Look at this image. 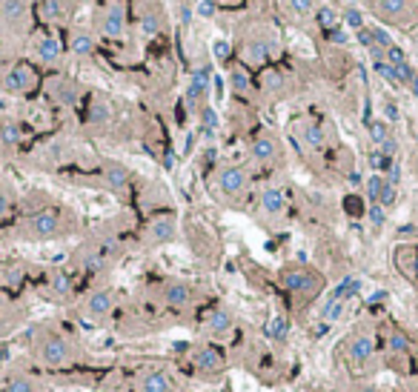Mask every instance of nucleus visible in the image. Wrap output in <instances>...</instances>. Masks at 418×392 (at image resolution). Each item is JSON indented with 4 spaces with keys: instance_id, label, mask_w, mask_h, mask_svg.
I'll return each mask as SVG.
<instances>
[{
    "instance_id": "f257e3e1",
    "label": "nucleus",
    "mask_w": 418,
    "mask_h": 392,
    "mask_svg": "<svg viewBox=\"0 0 418 392\" xmlns=\"http://www.w3.org/2000/svg\"><path fill=\"white\" fill-rule=\"evenodd\" d=\"M32 352H35V361L46 369H61V366L72 363V358H75L72 341L63 332L49 329V326L38 329V335L32 341Z\"/></svg>"
},
{
    "instance_id": "f03ea898",
    "label": "nucleus",
    "mask_w": 418,
    "mask_h": 392,
    "mask_svg": "<svg viewBox=\"0 0 418 392\" xmlns=\"http://www.w3.org/2000/svg\"><path fill=\"white\" fill-rule=\"evenodd\" d=\"M341 355L344 361L352 366V369H367L375 355H378V335L367 326V324H358L341 344Z\"/></svg>"
},
{
    "instance_id": "7ed1b4c3",
    "label": "nucleus",
    "mask_w": 418,
    "mask_h": 392,
    "mask_svg": "<svg viewBox=\"0 0 418 392\" xmlns=\"http://www.w3.org/2000/svg\"><path fill=\"white\" fill-rule=\"evenodd\" d=\"M281 284L298 301H315L324 292V287H327V281H324L321 272H315L310 267H301V264H292V267L281 269Z\"/></svg>"
},
{
    "instance_id": "20e7f679",
    "label": "nucleus",
    "mask_w": 418,
    "mask_h": 392,
    "mask_svg": "<svg viewBox=\"0 0 418 392\" xmlns=\"http://www.w3.org/2000/svg\"><path fill=\"white\" fill-rule=\"evenodd\" d=\"M369 9L389 26H412L418 21V6L412 0H369Z\"/></svg>"
},
{
    "instance_id": "39448f33",
    "label": "nucleus",
    "mask_w": 418,
    "mask_h": 392,
    "mask_svg": "<svg viewBox=\"0 0 418 392\" xmlns=\"http://www.w3.org/2000/svg\"><path fill=\"white\" fill-rule=\"evenodd\" d=\"M24 232L35 241H49V238H58L63 232V215L55 212V210H38L26 218L24 224Z\"/></svg>"
},
{
    "instance_id": "423d86ee",
    "label": "nucleus",
    "mask_w": 418,
    "mask_h": 392,
    "mask_svg": "<svg viewBox=\"0 0 418 392\" xmlns=\"http://www.w3.org/2000/svg\"><path fill=\"white\" fill-rule=\"evenodd\" d=\"M247 183H250V175L238 163H227L215 175V189L224 195V198H238V195H244L247 192Z\"/></svg>"
},
{
    "instance_id": "0eeeda50",
    "label": "nucleus",
    "mask_w": 418,
    "mask_h": 392,
    "mask_svg": "<svg viewBox=\"0 0 418 392\" xmlns=\"http://www.w3.org/2000/svg\"><path fill=\"white\" fill-rule=\"evenodd\" d=\"M192 366L198 369V375H203V378H221L224 375V355L213 346V344H198L195 349H192Z\"/></svg>"
},
{
    "instance_id": "6e6552de",
    "label": "nucleus",
    "mask_w": 418,
    "mask_h": 392,
    "mask_svg": "<svg viewBox=\"0 0 418 392\" xmlns=\"http://www.w3.org/2000/svg\"><path fill=\"white\" fill-rule=\"evenodd\" d=\"M112 309H115V292L106 287L92 289L81 304V315L86 321H106L112 315Z\"/></svg>"
},
{
    "instance_id": "1a4fd4ad",
    "label": "nucleus",
    "mask_w": 418,
    "mask_h": 392,
    "mask_svg": "<svg viewBox=\"0 0 418 392\" xmlns=\"http://www.w3.org/2000/svg\"><path fill=\"white\" fill-rule=\"evenodd\" d=\"M138 392H180V383L169 369L149 366L138 375Z\"/></svg>"
},
{
    "instance_id": "9d476101",
    "label": "nucleus",
    "mask_w": 418,
    "mask_h": 392,
    "mask_svg": "<svg viewBox=\"0 0 418 392\" xmlns=\"http://www.w3.org/2000/svg\"><path fill=\"white\" fill-rule=\"evenodd\" d=\"M198 292L189 281H180V278H172L160 287V301L169 306V309H189L195 304Z\"/></svg>"
},
{
    "instance_id": "9b49d317",
    "label": "nucleus",
    "mask_w": 418,
    "mask_h": 392,
    "mask_svg": "<svg viewBox=\"0 0 418 392\" xmlns=\"http://www.w3.org/2000/svg\"><path fill=\"white\" fill-rule=\"evenodd\" d=\"M200 329H203L209 338H215V341H227V338L233 335V329H235V315H233L227 306H218V309H213V312H206Z\"/></svg>"
},
{
    "instance_id": "f8f14e48",
    "label": "nucleus",
    "mask_w": 418,
    "mask_h": 392,
    "mask_svg": "<svg viewBox=\"0 0 418 392\" xmlns=\"http://www.w3.org/2000/svg\"><path fill=\"white\" fill-rule=\"evenodd\" d=\"M270 55H275V52H272V46H270L267 38H247L244 46H241V63H244L247 69L264 66V63L270 61Z\"/></svg>"
},
{
    "instance_id": "ddd939ff",
    "label": "nucleus",
    "mask_w": 418,
    "mask_h": 392,
    "mask_svg": "<svg viewBox=\"0 0 418 392\" xmlns=\"http://www.w3.org/2000/svg\"><path fill=\"white\" fill-rule=\"evenodd\" d=\"M178 238V221L172 215H158L152 218V224L146 227V241L152 247H163V244H172Z\"/></svg>"
},
{
    "instance_id": "4468645a",
    "label": "nucleus",
    "mask_w": 418,
    "mask_h": 392,
    "mask_svg": "<svg viewBox=\"0 0 418 392\" xmlns=\"http://www.w3.org/2000/svg\"><path fill=\"white\" fill-rule=\"evenodd\" d=\"M4 89L12 95H26L35 89V72L26 63H15L6 75H4Z\"/></svg>"
},
{
    "instance_id": "2eb2a0df",
    "label": "nucleus",
    "mask_w": 418,
    "mask_h": 392,
    "mask_svg": "<svg viewBox=\"0 0 418 392\" xmlns=\"http://www.w3.org/2000/svg\"><path fill=\"white\" fill-rule=\"evenodd\" d=\"M101 32L106 38H112V41L115 38H123V32H126V9H123L121 0H115V4L106 6L103 18H101Z\"/></svg>"
},
{
    "instance_id": "dca6fc26",
    "label": "nucleus",
    "mask_w": 418,
    "mask_h": 392,
    "mask_svg": "<svg viewBox=\"0 0 418 392\" xmlns=\"http://www.w3.org/2000/svg\"><path fill=\"white\" fill-rule=\"evenodd\" d=\"M258 207H261L264 215H270V218H281L284 210H287V195H284L278 186H267V189L261 192V198H258Z\"/></svg>"
},
{
    "instance_id": "f3484780",
    "label": "nucleus",
    "mask_w": 418,
    "mask_h": 392,
    "mask_svg": "<svg viewBox=\"0 0 418 392\" xmlns=\"http://www.w3.org/2000/svg\"><path fill=\"white\" fill-rule=\"evenodd\" d=\"M250 155H253V160H258V163H272V160H278L281 146H278V140H275L272 135H258V138L250 143Z\"/></svg>"
},
{
    "instance_id": "a211bd4d",
    "label": "nucleus",
    "mask_w": 418,
    "mask_h": 392,
    "mask_svg": "<svg viewBox=\"0 0 418 392\" xmlns=\"http://www.w3.org/2000/svg\"><path fill=\"white\" fill-rule=\"evenodd\" d=\"M409 349H412V341L401 326H387L384 329V352L387 355L404 358V355H409Z\"/></svg>"
},
{
    "instance_id": "6ab92c4d",
    "label": "nucleus",
    "mask_w": 418,
    "mask_h": 392,
    "mask_svg": "<svg viewBox=\"0 0 418 392\" xmlns=\"http://www.w3.org/2000/svg\"><path fill=\"white\" fill-rule=\"evenodd\" d=\"M206 95H209V72L206 69H198L192 78H189V86H186V100L192 106H206Z\"/></svg>"
},
{
    "instance_id": "aec40b11",
    "label": "nucleus",
    "mask_w": 418,
    "mask_h": 392,
    "mask_svg": "<svg viewBox=\"0 0 418 392\" xmlns=\"http://www.w3.org/2000/svg\"><path fill=\"white\" fill-rule=\"evenodd\" d=\"M129 180H132V172L123 166V163H106L103 166V183H106V189H112V192H123L126 186H129Z\"/></svg>"
},
{
    "instance_id": "412c9836",
    "label": "nucleus",
    "mask_w": 418,
    "mask_h": 392,
    "mask_svg": "<svg viewBox=\"0 0 418 392\" xmlns=\"http://www.w3.org/2000/svg\"><path fill=\"white\" fill-rule=\"evenodd\" d=\"M26 0H0V18L9 26H24L26 24Z\"/></svg>"
},
{
    "instance_id": "4be33fe9",
    "label": "nucleus",
    "mask_w": 418,
    "mask_h": 392,
    "mask_svg": "<svg viewBox=\"0 0 418 392\" xmlns=\"http://www.w3.org/2000/svg\"><path fill=\"white\" fill-rule=\"evenodd\" d=\"M49 95H52L61 106H75V103H78V98H81V89H78V83H75V81L61 78V81H55V83L49 86Z\"/></svg>"
},
{
    "instance_id": "5701e85b",
    "label": "nucleus",
    "mask_w": 418,
    "mask_h": 392,
    "mask_svg": "<svg viewBox=\"0 0 418 392\" xmlns=\"http://www.w3.org/2000/svg\"><path fill=\"white\" fill-rule=\"evenodd\" d=\"M298 135H301V143H304L307 149H312V152L324 149V143H327V132H324V126H321L318 120H304Z\"/></svg>"
},
{
    "instance_id": "b1692460",
    "label": "nucleus",
    "mask_w": 418,
    "mask_h": 392,
    "mask_svg": "<svg viewBox=\"0 0 418 392\" xmlns=\"http://www.w3.org/2000/svg\"><path fill=\"white\" fill-rule=\"evenodd\" d=\"M35 55H38V61H44V63H58L61 55H63V46H61L58 38L44 35V38L35 43Z\"/></svg>"
},
{
    "instance_id": "393cba45",
    "label": "nucleus",
    "mask_w": 418,
    "mask_h": 392,
    "mask_svg": "<svg viewBox=\"0 0 418 392\" xmlns=\"http://www.w3.org/2000/svg\"><path fill=\"white\" fill-rule=\"evenodd\" d=\"M112 120V106L106 103V100H95L89 109H86V123H92V126H106Z\"/></svg>"
},
{
    "instance_id": "a878e982",
    "label": "nucleus",
    "mask_w": 418,
    "mask_h": 392,
    "mask_svg": "<svg viewBox=\"0 0 418 392\" xmlns=\"http://www.w3.org/2000/svg\"><path fill=\"white\" fill-rule=\"evenodd\" d=\"M69 49H72V55H78V58H92V55H95V38H92L89 32H75Z\"/></svg>"
},
{
    "instance_id": "bb28decb",
    "label": "nucleus",
    "mask_w": 418,
    "mask_h": 392,
    "mask_svg": "<svg viewBox=\"0 0 418 392\" xmlns=\"http://www.w3.org/2000/svg\"><path fill=\"white\" fill-rule=\"evenodd\" d=\"M6 392H38V383L26 372H9L6 375Z\"/></svg>"
},
{
    "instance_id": "cd10ccee",
    "label": "nucleus",
    "mask_w": 418,
    "mask_h": 392,
    "mask_svg": "<svg viewBox=\"0 0 418 392\" xmlns=\"http://www.w3.org/2000/svg\"><path fill=\"white\" fill-rule=\"evenodd\" d=\"M344 309H347V298H341V295H332L324 306H321V318L327 321V324H335L341 315H344Z\"/></svg>"
},
{
    "instance_id": "c85d7f7f",
    "label": "nucleus",
    "mask_w": 418,
    "mask_h": 392,
    "mask_svg": "<svg viewBox=\"0 0 418 392\" xmlns=\"http://www.w3.org/2000/svg\"><path fill=\"white\" fill-rule=\"evenodd\" d=\"M69 9V0H41V18L44 21H58Z\"/></svg>"
},
{
    "instance_id": "c756f323",
    "label": "nucleus",
    "mask_w": 418,
    "mask_h": 392,
    "mask_svg": "<svg viewBox=\"0 0 418 392\" xmlns=\"http://www.w3.org/2000/svg\"><path fill=\"white\" fill-rule=\"evenodd\" d=\"M230 86H233V92H235V95H250L253 81H250V75H247V69H244V66H235V69L230 72Z\"/></svg>"
},
{
    "instance_id": "7c9ffc66",
    "label": "nucleus",
    "mask_w": 418,
    "mask_h": 392,
    "mask_svg": "<svg viewBox=\"0 0 418 392\" xmlns=\"http://www.w3.org/2000/svg\"><path fill=\"white\" fill-rule=\"evenodd\" d=\"M49 292L55 298H69L72 295V278L66 272H55L52 281H49Z\"/></svg>"
},
{
    "instance_id": "2f4dec72",
    "label": "nucleus",
    "mask_w": 418,
    "mask_h": 392,
    "mask_svg": "<svg viewBox=\"0 0 418 392\" xmlns=\"http://www.w3.org/2000/svg\"><path fill=\"white\" fill-rule=\"evenodd\" d=\"M24 140V129H21V123H4L0 126V143L4 146H18Z\"/></svg>"
},
{
    "instance_id": "473e14b6",
    "label": "nucleus",
    "mask_w": 418,
    "mask_h": 392,
    "mask_svg": "<svg viewBox=\"0 0 418 392\" xmlns=\"http://www.w3.org/2000/svg\"><path fill=\"white\" fill-rule=\"evenodd\" d=\"M141 29H143V35H146V38H155V35L160 32V12L146 9V12L141 15Z\"/></svg>"
},
{
    "instance_id": "72a5a7b5",
    "label": "nucleus",
    "mask_w": 418,
    "mask_h": 392,
    "mask_svg": "<svg viewBox=\"0 0 418 392\" xmlns=\"http://www.w3.org/2000/svg\"><path fill=\"white\" fill-rule=\"evenodd\" d=\"M15 324H18V312H12L9 306L0 304V338L9 335L15 329Z\"/></svg>"
},
{
    "instance_id": "f704fd0d",
    "label": "nucleus",
    "mask_w": 418,
    "mask_h": 392,
    "mask_svg": "<svg viewBox=\"0 0 418 392\" xmlns=\"http://www.w3.org/2000/svg\"><path fill=\"white\" fill-rule=\"evenodd\" d=\"M381 189H384V175H381V172L369 175V177H367V198H369L372 204H378V198H381Z\"/></svg>"
},
{
    "instance_id": "c9c22d12",
    "label": "nucleus",
    "mask_w": 418,
    "mask_h": 392,
    "mask_svg": "<svg viewBox=\"0 0 418 392\" xmlns=\"http://www.w3.org/2000/svg\"><path fill=\"white\" fill-rule=\"evenodd\" d=\"M287 4L295 18H310L315 12V0H287Z\"/></svg>"
},
{
    "instance_id": "e433bc0d",
    "label": "nucleus",
    "mask_w": 418,
    "mask_h": 392,
    "mask_svg": "<svg viewBox=\"0 0 418 392\" xmlns=\"http://www.w3.org/2000/svg\"><path fill=\"white\" fill-rule=\"evenodd\" d=\"M287 318L284 315H275V318H270V338L272 341H284L287 338Z\"/></svg>"
},
{
    "instance_id": "4c0bfd02",
    "label": "nucleus",
    "mask_w": 418,
    "mask_h": 392,
    "mask_svg": "<svg viewBox=\"0 0 418 392\" xmlns=\"http://www.w3.org/2000/svg\"><path fill=\"white\" fill-rule=\"evenodd\" d=\"M215 12H218L215 0H198V4H195V18L209 21V18H215Z\"/></svg>"
},
{
    "instance_id": "58836bf2",
    "label": "nucleus",
    "mask_w": 418,
    "mask_h": 392,
    "mask_svg": "<svg viewBox=\"0 0 418 392\" xmlns=\"http://www.w3.org/2000/svg\"><path fill=\"white\" fill-rule=\"evenodd\" d=\"M83 269H89V272L106 269V255H101V252H86V255H83Z\"/></svg>"
},
{
    "instance_id": "ea45409f",
    "label": "nucleus",
    "mask_w": 418,
    "mask_h": 392,
    "mask_svg": "<svg viewBox=\"0 0 418 392\" xmlns=\"http://www.w3.org/2000/svg\"><path fill=\"white\" fill-rule=\"evenodd\" d=\"M200 123H203L206 132H215V129H218V112H215L213 106H203V109H200Z\"/></svg>"
},
{
    "instance_id": "a19ab883",
    "label": "nucleus",
    "mask_w": 418,
    "mask_h": 392,
    "mask_svg": "<svg viewBox=\"0 0 418 392\" xmlns=\"http://www.w3.org/2000/svg\"><path fill=\"white\" fill-rule=\"evenodd\" d=\"M344 24H347L350 29L361 32V29H364V15H361L358 9H347V12H344Z\"/></svg>"
},
{
    "instance_id": "79ce46f5",
    "label": "nucleus",
    "mask_w": 418,
    "mask_h": 392,
    "mask_svg": "<svg viewBox=\"0 0 418 392\" xmlns=\"http://www.w3.org/2000/svg\"><path fill=\"white\" fill-rule=\"evenodd\" d=\"M315 18H318V24H321L324 29H332V26L338 24V15H335V12L330 9V6H324V9H318V15H315Z\"/></svg>"
},
{
    "instance_id": "37998d69",
    "label": "nucleus",
    "mask_w": 418,
    "mask_h": 392,
    "mask_svg": "<svg viewBox=\"0 0 418 392\" xmlns=\"http://www.w3.org/2000/svg\"><path fill=\"white\" fill-rule=\"evenodd\" d=\"M264 89H267V92H281V89H284V78H281L278 72H267V75H264Z\"/></svg>"
},
{
    "instance_id": "c03bdc74",
    "label": "nucleus",
    "mask_w": 418,
    "mask_h": 392,
    "mask_svg": "<svg viewBox=\"0 0 418 392\" xmlns=\"http://www.w3.org/2000/svg\"><path fill=\"white\" fill-rule=\"evenodd\" d=\"M178 21H180V26H183V29H189V24L195 21V6L180 4V6H178Z\"/></svg>"
},
{
    "instance_id": "a18cd8bd",
    "label": "nucleus",
    "mask_w": 418,
    "mask_h": 392,
    "mask_svg": "<svg viewBox=\"0 0 418 392\" xmlns=\"http://www.w3.org/2000/svg\"><path fill=\"white\" fill-rule=\"evenodd\" d=\"M213 52H215V61H227V58H230V41L218 38L215 46H213Z\"/></svg>"
},
{
    "instance_id": "49530a36",
    "label": "nucleus",
    "mask_w": 418,
    "mask_h": 392,
    "mask_svg": "<svg viewBox=\"0 0 418 392\" xmlns=\"http://www.w3.org/2000/svg\"><path fill=\"white\" fill-rule=\"evenodd\" d=\"M384 215H387L384 207H378V204L369 207V221H372V227H381V224H384Z\"/></svg>"
},
{
    "instance_id": "de8ad7c7",
    "label": "nucleus",
    "mask_w": 418,
    "mask_h": 392,
    "mask_svg": "<svg viewBox=\"0 0 418 392\" xmlns=\"http://www.w3.org/2000/svg\"><path fill=\"white\" fill-rule=\"evenodd\" d=\"M9 207H12V198H9V192H6V186L0 183V218H4L6 212H9Z\"/></svg>"
},
{
    "instance_id": "09e8293b",
    "label": "nucleus",
    "mask_w": 418,
    "mask_h": 392,
    "mask_svg": "<svg viewBox=\"0 0 418 392\" xmlns=\"http://www.w3.org/2000/svg\"><path fill=\"white\" fill-rule=\"evenodd\" d=\"M21 278H24V267H21V264L9 267V272H6V281H9V284H21Z\"/></svg>"
},
{
    "instance_id": "8fccbe9b",
    "label": "nucleus",
    "mask_w": 418,
    "mask_h": 392,
    "mask_svg": "<svg viewBox=\"0 0 418 392\" xmlns=\"http://www.w3.org/2000/svg\"><path fill=\"white\" fill-rule=\"evenodd\" d=\"M350 392H384L381 386H375V383H355Z\"/></svg>"
},
{
    "instance_id": "3c124183",
    "label": "nucleus",
    "mask_w": 418,
    "mask_h": 392,
    "mask_svg": "<svg viewBox=\"0 0 418 392\" xmlns=\"http://www.w3.org/2000/svg\"><path fill=\"white\" fill-rule=\"evenodd\" d=\"M407 392H418V372H415V375L407 381Z\"/></svg>"
}]
</instances>
